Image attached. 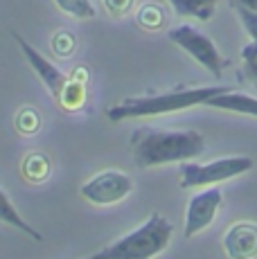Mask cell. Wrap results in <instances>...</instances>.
Wrapping results in <instances>:
<instances>
[{
  "instance_id": "obj_1",
  "label": "cell",
  "mask_w": 257,
  "mask_h": 259,
  "mask_svg": "<svg viewBox=\"0 0 257 259\" xmlns=\"http://www.w3.org/2000/svg\"><path fill=\"white\" fill-rule=\"evenodd\" d=\"M205 151L203 133L194 128H154L140 126L131 133V153L133 162L140 169H151L169 162H185L199 158Z\"/></svg>"
},
{
  "instance_id": "obj_2",
  "label": "cell",
  "mask_w": 257,
  "mask_h": 259,
  "mask_svg": "<svg viewBox=\"0 0 257 259\" xmlns=\"http://www.w3.org/2000/svg\"><path fill=\"white\" fill-rule=\"evenodd\" d=\"M230 91V86H199V88H179L169 93H154V95H140V97H126L120 104L111 106L106 111V117L111 122H124V119L138 117H154L167 115V113L185 111L201 104H207L215 95Z\"/></svg>"
},
{
  "instance_id": "obj_3",
  "label": "cell",
  "mask_w": 257,
  "mask_h": 259,
  "mask_svg": "<svg viewBox=\"0 0 257 259\" xmlns=\"http://www.w3.org/2000/svg\"><path fill=\"white\" fill-rule=\"evenodd\" d=\"M172 235H174V228L169 219L156 212L140 228L115 239L97 255L100 259H154L169 246Z\"/></svg>"
},
{
  "instance_id": "obj_4",
  "label": "cell",
  "mask_w": 257,
  "mask_h": 259,
  "mask_svg": "<svg viewBox=\"0 0 257 259\" xmlns=\"http://www.w3.org/2000/svg\"><path fill=\"white\" fill-rule=\"evenodd\" d=\"M253 158L248 156H228L217 158L212 162H194L185 160L181 162V187L183 189H196V187H210L217 183L230 181L235 176L250 171L253 169Z\"/></svg>"
},
{
  "instance_id": "obj_5",
  "label": "cell",
  "mask_w": 257,
  "mask_h": 259,
  "mask_svg": "<svg viewBox=\"0 0 257 259\" xmlns=\"http://www.w3.org/2000/svg\"><path fill=\"white\" fill-rule=\"evenodd\" d=\"M169 41L174 46H179L183 52H187L194 59L199 66H203L207 72H212L215 77H221L228 66V59L219 52V48L215 46L210 36H205L203 32H199L192 25H179V27H172L167 32Z\"/></svg>"
},
{
  "instance_id": "obj_6",
  "label": "cell",
  "mask_w": 257,
  "mask_h": 259,
  "mask_svg": "<svg viewBox=\"0 0 257 259\" xmlns=\"http://www.w3.org/2000/svg\"><path fill=\"white\" fill-rule=\"evenodd\" d=\"M131 189H133V181L124 171L106 169V171H100L97 176H93L88 183H83L81 196L86 201L95 203V205H113V203L124 201L131 194Z\"/></svg>"
},
{
  "instance_id": "obj_7",
  "label": "cell",
  "mask_w": 257,
  "mask_h": 259,
  "mask_svg": "<svg viewBox=\"0 0 257 259\" xmlns=\"http://www.w3.org/2000/svg\"><path fill=\"white\" fill-rule=\"evenodd\" d=\"M221 205H224V194L215 185L194 194L190 198V203H187V212H185V237L192 239L199 235L201 230H205L215 221Z\"/></svg>"
},
{
  "instance_id": "obj_8",
  "label": "cell",
  "mask_w": 257,
  "mask_h": 259,
  "mask_svg": "<svg viewBox=\"0 0 257 259\" xmlns=\"http://www.w3.org/2000/svg\"><path fill=\"white\" fill-rule=\"evenodd\" d=\"M12 36H14V41L21 46V50H23V54H25V59L29 61V66L34 68V72L41 77V81L46 83V88L50 91V95L54 99H61V95H63V91L68 88V83L72 81V77H68V74H63L61 70H59L54 63H50L46 57H43L41 52H38L34 46H29V43L25 41V38L21 36V34H16V32H12Z\"/></svg>"
},
{
  "instance_id": "obj_9",
  "label": "cell",
  "mask_w": 257,
  "mask_h": 259,
  "mask_svg": "<svg viewBox=\"0 0 257 259\" xmlns=\"http://www.w3.org/2000/svg\"><path fill=\"white\" fill-rule=\"evenodd\" d=\"M224 250L230 259H255L257 257V223L237 221L226 230Z\"/></svg>"
},
{
  "instance_id": "obj_10",
  "label": "cell",
  "mask_w": 257,
  "mask_h": 259,
  "mask_svg": "<svg viewBox=\"0 0 257 259\" xmlns=\"http://www.w3.org/2000/svg\"><path fill=\"white\" fill-rule=\"evenodd\" d=\"M205 106L219 108V111H228V113H239V115L257 117V97H250V95H246V93H237V91H232V88L215 95L212 99H207Z\"/></svg>"
},
{
  "instance_id": "obj_11",
  "label": "cell",
  "mask_w": 257,
  "mask_h": 259,
  "mask_svg": "<svg viewBox=\"0 0 257 259\" xmlns=\"http://www.w3.org/2000/svg\"><path fill=\"white\" fill-rule=\"evenodd\" d=\"M172 5L176 16L183 18H196V21L205 23L215 16L217 3L219 0H167Z\"/></svg>"
},
{
  "instance_id": "obj_12",
  "label": "cell",
  "mask_w": 257,
  "mask_h": 259,
  "mask_svg": "<svg viewBox=\"0 0 257 259\" xmlns=\"http://www.w3.org/2000/svg\"><path fill=\"white\" fill-rule=\"evenodd\" d=\"M0 221L3 223H7V226H12V228H16V230H21V232H25L27 237H32V239H36V241H41V232H36L32 226L25 221V219L18 214L16 210V205H14L12 201H9V196L0 189Z\"/></svg>"
},
{
  "instance_id": "obj_13",
  "label": "cell",
  "mask_w": 257,
  "mask_h": 259,
  "mask_svg": "<svg viewBox=\"0 0 257 259\" xmlns=\"http://www.w3.org/2000/svg\"><path fill=\"white\" fill-rule=\"evenodd\" d=\"M86 104V83L83 81H77L75 77H72V81L68 83V88L63 91L61 99H59V106L63 108V111H79V108Z\"/></svg>"
},
{
  "instance_id": "obj_14",
  "label": "cell",
  "mask_w": 257,
  "mask_h": 259,
  "mask_svg": "<svg viewBox=\"0 0 257 259\" xmlns=\"http://www.w3.org/2000/svg\"><path fill=\"white\" fill-rule=\"evenodd\" d=\"M138 25L145 29H149V32H156V29H160L162 25H165L167 16H165V9L158 7L154 3H147L142 5L140 9H138Z\"/></svg>"
},
{
  "instance_id": "obj_15",
  "label": "cell",
  "mask_w": 257,
  "mask_h": 259,
  "mask_svg": "<svg viewBox=\"0 0 257 259\" xmlns=\"http://www.w3.org/2000/svg\"><path fill=\"white\" fill-rule=\"evenodd\" d=\"M57 7L61 9L63 14L72 18H79V21H86V18H95V7H93L91 0H54Z\"/></svg>"
},
{
  "instance_id": "obj_16",
  "label": "cell",
  "mask_w": 257,
  "mask_h": 259,
  "mask_svg": "<svg viewBox=\"0 0 257 259\" xmlns=\"http://www.w3.org/2000/svg\"><path fill=\"white\" fill-rule=\"evenodd\" d=\"M241 72L246 81L257 86V41H250L241 48Z\"/></svg>"
},
{
  "instance_id": "obj_17",
  "label": "cell",
  "mask_w": 257,
  "mask_h": 259,
  "mask_svg": "<svg viewBox=\"0 0 257 259\" xmlns=\"http://www.w3.org/2000/svg\"><path fill=\"white\" fill-rule=\"evenodd\" d=\"M23 171H25V176L29 181H43V178L48 176V171H50V162L46 160V156H41V153H32V156H27L25 165H23Z\"/></svg>"
},
{
  "instance_id": "obj_18",
  "label": "cell",
  "mask_w": 257,
  "mask_h": 259,
  "mask_svg": "<svg viewBox=\"0 0 257 259\" xmlns=\"http://www.w3.org/2000/svg\"><path fill=\"white\" fill-rule=\"evenodd\" d=\"M235 9H237V16H239L241 25H244L246 32L250 34V38L257 41V14L253 12V9L244 7V5H235Z\"/></svg>"
},
{
  "instance_id": "obj_19",
  "label": "cell",
  "mask_w": 257,
  "mask_h": 259,
  "mask_svg": "<svg viewBox=\"0 0 257 259\" xmlns=\"http://www.w3.org/2000/svg\"><path fill=\"white\" fill-rule=\"evenodd\" d=\"M52 48L59 57H70L75 52V36H70L68 32H59L57 36L52 38Z\"/></svg>"
},
{
  "instance_id": "obj_20",
  "label": "cell",
  "mask_w": 257,
  "mask_h": 259,
  "mask_svg": "<svg viewBox=\"0 0 257 259\" xmlns=\"http://www.w3.org/2000/svg\"><path fill=\"white\" fill-rule=\"evenodd\" d=\"M133 3H136V0H104V7H106L108 14H113V16H124V14L131 12Z\"/></svg>"
},
{
  "instance_id": "obj_21",
  "label": "cell",
  "mask_w": 257,
  "mask_h": 259,
  "mask_svg": "<svg viewBox=\"0 0 257 259\" xmlns=\"http://www.w3.org/2000/svg\"><path fill=\"white\" fill-rule=\"evenodd\" d=\"M38 126H41V117H38L36 111H32L29 108V119H25V115H18V128H21L23 133H34L38 131Z\"/></svg>"
},
{
  "instance_id": "obj_22",
  "label": "cell",
  "mask_w": 257,
  "mask_h": 259,
  "mask_svg": "<svg viewBox=\"0 0 257 259\" xmlns=\"http://www.w3.org/2000/svg\"><path fill=\"white\" fill-rule=\"evenodd\" d=\"M232 5H244V7L253 9V12L257 14V0H230Z\"/></svg>"
},
{
  "instance_id": "obj_23",
  "label": "cell",
  "mask_w": 257,
  "mask_h": 259,
  "mask_svg": "<svg viewBox=\"0 0 257 259\" xmlns=\"http://www.w3.org/2000/svg\"><path fill=\"white\" fill-rule=\"evenodd\" d=\"M86 259H100V255L95 252V255H91V257H86Z\"/></svg>"
}]
</instances>
